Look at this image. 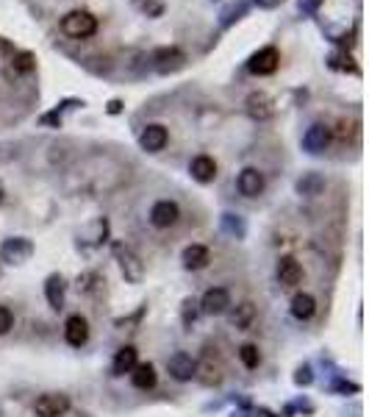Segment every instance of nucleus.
<instances>
[{"label":"nucleus","mask_w":369,"mask_h":417,"mask_svg":"<svg viewBox=\"0 0 369 417\" xmlns=\"http://www.w3.org/2000/svg\"><path fill=\"white\" fill-rule=\"evenodd\" d=\"M167 128L164 126H158V123H153V126H147L144 131H142V137H139V145L147 150V153H158V150H164V145H167Z\"/></svg>","instance_id":"11"},{"label":"nucleus","mask_w":369,"mask_h":417,"mask_svg":"<svg viewBox=\"0 0 369 417\" xmlns=\"http://www.w3.org/2000/svg\"><path fill=\"white\" fill-rule=\"evenodd\" d=\"M34 412L37 417H61L70 412V398L61 395V392H45L37 398L34 404Z\"/></svg>","instance_id":"3"},{"label":"nucleus","mask_w":369,"mask_h":417,"mask_svg":"<svg viewBox=\"0 0 369 417\" xmlns=\"http://www.w3.org/2000/svg\"><path fill=\"white\" fill-rule=\"evenodd\" d=\"M277 3H280V0H258V6H264V8H273Z\"/></svg>","instance_id":"35"},{"label":"nucleus","mask_w":369,"mask_h":417,"mask_svg":"<svg viewBox=\"0 0 369 417\" xmlns=\"http://www.w3.org/2000/svg\"><path fill=\"white\" fill-rule=\"evenodd\" d=\"M0 200H3V192H0Z\"/></svg>","instance_id":"37"},{"label":"nucleus","mask_w":369,"mask_h":417,"mask_svg":"<svg viewBox=\"0 0 369 417\" xmlns=\"http://www.w3.org/2000/svg\"><path fill=\"white\" fill-rule=\"evenodd\" d=\"M64 337H67V342L73 345V348H81V345H87V339H89V323L81 318V315H73L67 325H64Z\"/></svg>","instance_id":"13"},{"label":"nucleus","mask_w":369,"mask_h":417,"mask_svg":"<svg viewBox=\"0 0 369 417\" xmlns=\"http://www.w3.org/2000/svg\"><path fill=\"white\" fill-rule=\"evenodd\" d=\"M181 259H184L186 270H203V267L211 262V253H208L206 245H189Z\"/></svg>","instance_id":"17"},{"label":"nucleus","mask_w":369,"mask_h":417,"mask_svg":"<svg viewBox=\"0 0 369 417\" xmlns=\"http://www.w3.org/2000/svg\"><path fill=\"white\" fill-rule=\"evenodd\" d=\"M223 226H225V231L233 234V236H244V223L239 220V217H233V214H223Z\"/></svg>","instance_id":"28"},{"label":"nucleus","mask_w":369,"mask_h":417,"mask_svg":"<svg viewBox=\"0 0 369 417\" xmlns=\"http://www.w3.org/2000/svg\"><path fill=\"white\" fill-rule=\"evenodd\" d=\"M336 389H339V392H358V387H356V384H347V381H339Z\"/></svg>","instance_id":"32"},{"label":"nucleus","mask_w":369,"mask_h":417,"mask_svg":"<svg viewBox=\"0 0 369 417\" xmlns=\"http://www.w3.org/2000/svg\"><path fill=\"white\" fill-rule=\"evenodd\" d=\"M247 111H250V117H256V120H267V117L273 114V100L264 92H253L247 97Z\"/></svg>","instance_id":"20"},{"label":"nucleus","mask_w":369,"mask_h":417,"mask_svg":"<svg viewBox=\"0 0 369 417\" xmlns=\"http://www.w3.org/2000/svg\"><path fill=\"white\" fill-rule=\"evenodd\" d=\"M11 325H14V315H11V309L0 306V337H3V334H8V331H11Z\"/></svg>","instance_id":"30"},{"label":"nucleus","mask_w":369,"mask_h":417,"mask_svg":"<svg viewBox=\"0 0 369 417\" xmlns=\"http://www.w3.org/2000/svg\"><path fill=\"white\" fill-rule=\"evenodd\" d=\"M256 320V306L250 303V301H244V303H239L236 309L231 312V323L239 328V331H244V328H250V323Z\"/></svg>","instance_id":"23"},{"label":"nucleus","mask_w":369,"mask_h":417,"mask_svg":"<svg viewBox=\"0 0 369 417\" xmlns=\"http://www.w3.org/2000/svg\"><path fill=\"white\" fill-rule=\"evenodd\" d=\"M178 217H181V209H178L175 200H158V203L150 209V223H153L156 229H170V226L178 223Z\"/></svg>","instance_id":"7"},{"label":"nucleus","mask_w":369,"mask_h":417,"mask_svg":"<svg viewBox=\"0 0 369 417\" xmlns=\"http://www.w3.org/2000/svg\"><path fill=\"white\" fill-rule=\"evenodd\" d=\"M142 8H144L147 14H153V17H158V14L164 11V6H161V3H153V0H144V3H142Z\"/></svg>","instance_id":"31"},{"label":"nucleus","mask_w":369,"mask_h":417,"mask_svg":"<svg viewBox=\"0 0 369 417\" xmlns=\"http://www.w3.org/2000/svg\"><path fill=\"white\" fill-rule=\"evenodd\" d=\"M327 145H330V128L323 126V123L311 126V128L306 131V137H303V147H306L308 153H323Z\"/></svg>","instance_id":"15"},{"label":"nucleus","mask_w":369,"mask_h":417,"mask_svg":"<svg viewBox=\"0 0 369 417\" xmlns=\"http://www.w3.org/2000/svg\"><path fill=\"white\" fill-rule=\"evenodd\" d=\"M61 31L73 40H87L97 31V20H94L89 11H70L64 20H61Z\"/></svg>","instance_id":"1"},{"label":"nucleus","mask_w":369,"mask_h":417,"mask_svg":"<svg viewBox=\"0 0 369 417\" xmlns=\"http://www.w3.org/2000/svg\"><path fill=\"white\" fill-rule=\"evenodd\" d=\"M236 186H239V192H242L244 198H258V195L264 192V176H261L256 167H247V170L239 173Z\"/></svg>","instance_id":"9"},{"label":"nucleus","mask_w":369,"mask_h":417,"mask_svg":"<svg viewBox=\"0 0 369 417\" xmlns=\"http://www.w3.org/2000/svg\"><path fill=\"white\" fill-rule=\"evenodd\" d=\"M31 253H34V242L25 239V236H11L0 248V256H3L6 265H23V262L31 259Z\"/></svg>","instance_id":"2"},{"label":"nucleus","mask_w":369,"mask_h":417,"mask_svg":"<svg viewBox=\"0 0 369 417\" xmlns=\"http://www.w3.org/2000/svg\"><path fill=\"white\" fill-rule=\"evenodd\" d=\"M320 6V0H300V11H314Z\"/></svg>","instance_id":"33"},{"label":"nucleus","mask_w":369,"mask_h":417,"mask_svg":"<svg viewBox=\"0 0 369 417\" xmlns=\"http://www.w3.org/2000/svg\"><path fill=\"white\" fill-rule=\"evenodd\" d=\"M239 359H242V365L244 368H258V362H261V353H258V345H253V342H244L242 348H239Z\"/></svg>","instance_id":"25"},{"label":"nucleus","mask_w":369,"mask_h":417,"mask_svg":"<svg viewBox=\"0 0 369 417\" xmlns=\"http://www.w3.org/2000/svg\"><path fill=\"white\" fill-rule=\"evenodd\" d=\"M314 312H317V301H314V295H308V292H297V295L292 298V315H294L297 320H311Z\"/></svg>","instance_id":"18"},{"label":"nucleus","mask_w":369,"mask_h":417,"mask_svg":"<svg viewBox=\"0 0 369 417\" xmlns=\"http://www.w3.org/2000/svg\"><path fill=\"white\" fill-rule=\"evenodd\" d=\"M137 365H139L137 362V348H134V345H125V348H120V351H117L111 370H114V375H125V373L134 370Z\"/></svg>","instance_id":"19"},{"label":"nucleus","mask_w":369,"mask_h":417,"mask_svg":"<svg viewBox=\"0 0 369 417\" xmlns=\"http://www.w3.org/2000/svg\"><path fill=\"white\" fill-rule=\"evenodd\" d=\"M323 189H325V179L320 173H306L297 181V192L306 195V198H317V195H323Z\"/></svg>","instance_id":"22"},{"label":"nucleus","mask_w":369,"mask_h":417,"mask_svg":"<svg viewBox=\"0 0 369 417\" xmlns=\"http://www.w3.org/2000/svg\"><path fill=\"white\" fill-rule=\"evenodd\" d=\"M131 378H134V387L137 389H153L156 381H158V373H156V368L150 362H144V365H137L131 370Z\"/></svg>","instance_id":"21"},{"label":"nucleus","mask_w":369,"mask_h":417,"mask_svg":"<svg viewBox=\"0 0 369 417\" xmlns=\"http://www.w3.org/2000/svg\"><path fill=\"white\" fill-rule=\"evenodd\" d=\"M277 64H280V56H277L275 47H261L258 53L250 56L247 70H250L253 75H273L277 70Z\"/></svg>","instance_id":"4"},{"label":"nucleus","mask_w":369,"mask_h":417,"mask_svg":"<svg viewBox=\"0 0 369 417\" xmlns=\"http://www.w3.org/2000/svg\"><path fill=\"white\" fill-rule=\"evenodd\" d=\"M114 253H117V259H120V270H123L125 281L139 284V281L144 278V265L139 262L137 253H134V250H128V248H123V245H114Z\"/></svg>","instance_id":"5"},{"label":"nucleus","mask_w":369,"mask_h":417,"mask_svg":"<svg viewBox=\"0 0 369 417\" xmlns=\"http://www.w3.org/2000/svg\"><path fill=\"white\" fill-rule=\"evenodd\" d=\"M258 417H275L273 412H267V409H258Z\"/></svg>","instance_id":"36"},{"label":"nucleus","mask_w":369,"mask_h":417,"mask_svg":"<svg viewBox=\"0 0 369 417\" xmlns=\"http://www.w3.org/2000/svg\"><path fill=\"white\" fill-rule=\"evenodd\" d=\"M311 381H314V373H311V368H308V365H303L300 370L294 373V384H297V387H308Z\"/></svg>","instance_id":"29"},{"label":"nucleus","mask_w":369,"mask_h":417,"mask_svg":"<svg viewBox=\"0 0 369 417\" xmlns=\"http://www.w3.org/2000/svg\"><path fill=\"white\" fill-rule=\"evenodd\" d=\"M11 64H14V70H17V73H31V70L37 67V59H34V53L23 50V53H14Z\"/></svg>","instance_id":"26"},{"label":"nucleus","mask_w":369,"mask_h":417,"mask_svg":"<svg viewBox=\"0 0 369 417\" xmlns=\"http://www.w3.org/2000/svg\"><path fill=\"white\" fill-rule=\"evenodd\" d=\"M197 306H200L203 315H223L231 306V295L223 286H211V289H206V295L200 298Z\"/></svg>","instance_id":"6"},{"label":"nucleus","mask_w":369,"mask_h":417,"mask_svg":"<svg viewBox=\"0 0 369 417\" xmlns=\"http://www.w3.org/2000/svg\"><path fill=\"white\" fill-rule=\"evenodd\" d=\"M189 173H192V179H194V181L208 184V181H214V179H217V162H214L211 156H194V159H192V164H189Z\"/></svg>","instance_id":"12"},{"label":"nucleus","mask_w":369,"mask_h":417,"mask_svg":"<svg viewBox=\"0 0 369 417\" xmlns=\"http://www.w3.org/2000/svg\"><path fill=\"white\" fill-rule=\"evenodd\" d=\"M167 370H170V375H173L175 381H192V378H194V370H197V362H194L189 353H175V356H170Z\"/></svg>","instance_id":"10"},{"label":"nucleus","mask_w":369,"mask_h":417,"mask_svg":"<svg viewBox=\"0 0 369 417\" xmlns=\"http://www.w3.org/2000/svg\"><path fill=\"white\" fill-rule=\"evenodd\" d=\"M194 378H197L200 384H206V387H217V384L223 381V370H220V365L200 362V365H197V370H194Z\"/></svg>","instance_id":"24"},{"label":"nucleus","mask_w":369,"mask_h":417,"mask_svg":"<svg viewBox=\"0 0 369 417\" xmlns=\"http://www.w3.org/2000/svg\"><path fill=\"white\" fill-rule=\"evenodd\" d=\"M153 61H156V70L167 75V73H175V70H181V67H184L186 53H181L178 47H161V50H156Z\"/></svg>","instance_id":"8"},{"label":"nucleus","mask_w":369,"mask_h":417,"mask_svg":"<svg viewBox=\"0 0 369 417\" xmlns=\"http://www.w3.org/2000/svg\"><path fill=\"white\" fill-rule=\"evenodd\" d=\"M244 11H247V0H236V3H231V6L223 11V25H231L233 20H239Z\"/></svg>","instance_id":"27"},{"label":"nucleus","mask_w":369,"mask_h":417,"mask_svg":"<svg viewBox=\"0 0 369 417\" xmlns=\"http://www.w3.org/2000/svg\"><path fill=\"white\" fill-rule=\"evenodd\" d=\"M64 292H67V284H64V278L58 276V273L47 276V281H45V298H47V303H50V309H56V312H61V309H64Z\"/></svg>","instance_id":"16"},{"label":"nucleus","mask_w":369,"mask_h":417,"mask_svg":"<svg viewBox=\"0 0 369 417\" xmlns=\"http://www.w3.org/2000/svg\"><path fill=\"white\" fill-rule=\"evenodd\" d=\"M120 109H123V100H111L108 103V114H120Z\"/></svg>","instance_id":"34"},{"label":"nucleus","mask_w":369,"mask_h":417,"mask_svg":"<svg viewBox=\"0 0 369 417\" xmlns=\"http://www.w3.org/2000/svg\"><path fill=\"white\" fill-rule=\"evenodd\" d=\"M277 281L283 286H297L303 281V267H300V262L294 256H283L277 262Z\"/></svg>","instance_id":"14"}]
</instances>
